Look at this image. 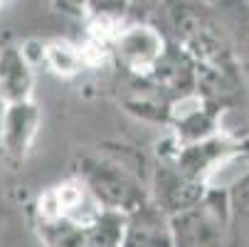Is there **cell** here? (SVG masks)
Returning a JSON list of instances; mask_svg holds the SVG:
<instances>
[{"mask_svg": "<svg viewBox=\"0 0 249 247\" xmlns=\"http://www.w3.org/2000/svg\"><path fill=\"white\" fill-rule=\"evenodd\" d=\"M47 57L52 62V67L57 69V72H64V75H72L77 64H79V57L74 50H69L67 45H52L47 50Z\"/></svg>", "mask_w": 249, "mask_h": 247, "instance_id": "obj_1", "label": "cell"}, {"mask_svg": "<svg viewBox=\"0 0 249 247\" xmlns=\"http://www.w3.org/2000/svg\"><path fill=\"white\" fill-rule=\"evenodd\" d=\"M40 210H42V215H45V218H57V213L62 210L57 193H50V195H45V198L40 200Z\"/></svg>", "mask_w": 249, "mask_h": 247, "instance_id": "obj_2", "label": "cell"}, {"mask_svg": "<svg viewBox=\"0 0 249 247\" xmlns=\"http://www.w3.org/2000/svg\"><path fill=\"white\" fill-rule=\"evenodd\" d=\"M57 198H59V205L62 208H74L77 203H79V190L77 188H72V186H67V188H62L59 193H57Z\"/></svg>", "mask_w": 249, "mask_h": 247, "instance_id": "obj_3", "label": "cell"}]
</instances>
